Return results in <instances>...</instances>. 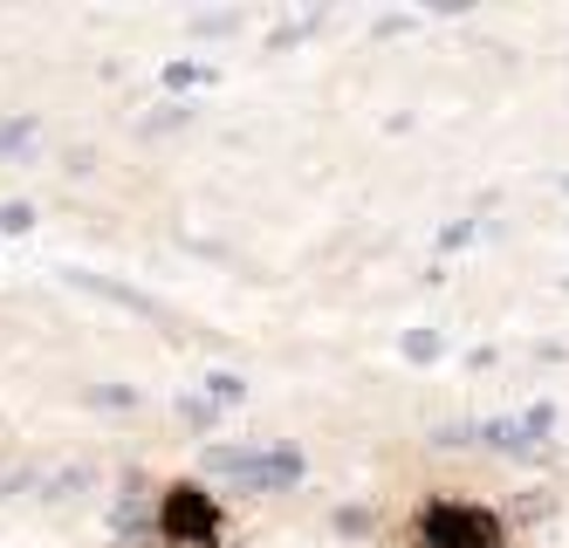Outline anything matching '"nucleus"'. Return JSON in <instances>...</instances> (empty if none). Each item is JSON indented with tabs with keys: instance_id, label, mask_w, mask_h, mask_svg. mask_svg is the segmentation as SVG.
<instances>
[{
	"instance_id": "obj_1",
	"label": "nucleus",
	"mask_w": 569,
	"mask_h": 548,
	"mask_svg": "<svg viewBox=\"0 0 569 548\" xmlns=\"http://www.w3.org/2000/svg\"><path fill=\"white\" fill-rule=\"evenodd\" d=\"M398 541L405 548H515V528L480 494H419Z\"/></svg>"
}]
</instances>
